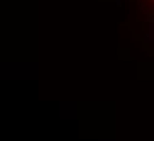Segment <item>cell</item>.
I'll list each match as a JSON object with an SVG mask.
<instances>
[{"mask_svg": "<svg viewBox=\"0 0 154 141\" xmlns=\"http://www.w3.org/2000/svg\"><path fill=\"white\" fill-rule=\"evenodd\" d=\"M144 37L149 39V42L154 39V19H152V15L147 17V25H144Z\"/></svg>", "mask_w": 154, "mask_h": 141, "instance_id": "cell-1", "label": "cell"}]
</instances>
